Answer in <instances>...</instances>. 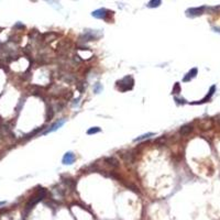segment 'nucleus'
<instances>
[{
	"mask_svg": "<svg viewBox=\"0 0 220 220\" xmlns=\"http://www.w3.org/2000/svg\"><path fill=\"white\" fill-rule=\"evenodd\" d=\"M98 132H100V128H98V127H92V128H90L88 131H87V133L95 134V133H98Z\"/></svg>",
	"mask_w": 220,
	"mask_h": 220,
	"instance_id": "obj_12",
	"label": "nucleus"
},
{
	"mask_svg": "<svg viewBox=\"0 0 220 220\" xmlns=\"http://www.w3.org/2000/svg\"><path fill=\"white\" fill-rule=\"evenodd\" d=\"M75 161V155L73 154L72 152H66L63 156V164L65 165H71L74 163Z\"/></svg>",
	"mask_w": 220,
	"mask_h": 220,
	"instance_id": "obj_4",
	"label": "nucleus"
},
{
	"mask_svg": "<svg viewBox=\"0 0 220 220\" xmlns=\"http://www.w3.org/2000/svg\"><path fill=\"white\" fill-rule=\"evenodd\" d=\"M161 2H162V0H150L149 3H147V7H150V8H157L161 5Z\"/></svg>",
	"mask_w": 220,
	"mask_h": 220,
	"instance_id": "obj_10",
	"label": "nucleus"
},
{
	"mask_svg": "<svg viewBox=\"0 0 220 220\" xmlns=\"http://www.w3.org/2000/svg\"><path fill=\"white\" fill-rule=\"evenodd\" d=\"M108 13H109V11H107L106 9H98V10L94 11L92 14V17H95V18H97V19H106L108 16Z\"/></svg>",
	"mask_w": 220,
	"mask_h": 220,
	"instance_id": "obj_3",
	"label": "nucleus"
},
{
	"mask_svg": "<svg viewBox=\"0 0 220 220\" xmlns=\"http://www.w3.org/2000/svg\"><path fill=\"white\" fill-rule=\"evenodd\" d=\"M191 131H193V128H191V126H189V124H186V126L182 127L181 130H179V133H181L182 136H187V134H189Z\"/></svg>",
	"mask_w": 220,
	"mask_h": 220,
	"instance_id": "obj_8",
	"label": "nucleus"
},
{
	"mask_svg": "<svg viewBox=\"0 0 220 220\" xmlns=\"http://www.w3.org/2000/svg\"><path fill=\"white\" fill-rule=\"evenodd\" d=\"M202 11H204V7H200V8L189 9V10H187V16H189V17H196V16H199V14H202Z\"/></svg>",
	"mask_w": 220,
	"mask_h": 220,
	"instance_id": "obj_6",
	"label": "nucleus"
},
{
	"mask_svg": "<svg viewBox=\"0 0 220 220\" xmlns=\"http://www.w3.org/2000/svg\"><path fill=\"white\" fill-rule=\"evenodd\" d=\"M133 84H134V81L131 76L123 77L120 81H118L119 89H120L121 92H127L129 89H131L132 87H133Z\"/></svg>",
	"mask_w": 220,
	"mask_h": 220,
	"instance_id": "obj_1",
	"label": "nucleus"
},
{
	"mask_svg": "<svg viewBox=\"0 0 220 220\" xmlns=\"http://www.w3.org/2000/svg\"><path fill=\"white\" fill-rule=\"evenodd\" d=\"M154 136V133H152V132H150V133H145V134H143V136L136 138V139H134V142H139V141H142V140L149 139V138H151V136Z\"/></svg>",
	"mask_w": 220,
	"mask_h": 220,
	"instance_id": "obj_11",
	"label": "nucleus"
},
{
	"mask_svg": "<svg viewBox=\"0 0 220 220\" xmlns=\"http://www.w3.org/2000/svg\"><path fill=\"white\" fill-rule=\"evenodd\" d=\"M101 89H102L101 85H100V84H97V85H96V87H95V92H96V94H98V92H99L100 90H101Z\"/></svg>",
	"mask_w": 220,
	"mask_h": 220,
	"instance_id": "obj_14",
	"label": "nucleus"
},
{
	"mask_svg": "<svg viewBox=\"0 0 220 220\" xmlns=\"http://www.w3.org/2000/svg\"><path fill=\"white\" fill-rule=\"evenodd\" d=\"M105 162L107 163V164H109L110 166H112V167H118L119 166V162L118 160H116L115 157H106L105 159Z\"/></svg>",
	"mask_w": 220,
	"mask_h": 220,
	"instance_id": "obj_7",
	"label": "nucleus"
},
{
	"mask_svg": "<svg viewBox=\"0 0 220 220\" xmlns=\"http://www.w3.org/2000/svg\"><path fill=\"white\" fill-rule=\"evenodd\" d=\"M64 123H65V119H61V120H58L57 122H55L50 129H47L46 131L44 132V134L50 133V132H53V131H56V130H57L58 128H61V127L63 126Z\"/></svg>",
	"mask_w": 220,
	"mask_h": 220,
	"instance_id": "obj_5",
	"label": "nucleus"
},
{
	"mask_svg": "<svg viewBox=\"0 0 220 220\" xmlns=\"http://www.w3.org/2000/svg\"><path fill=\"white\" fill-rule=\"evenodd\" d=\"M6 204V202H0V206H2V205H5Z\"/></svg>",
	"mask_w": 220,
	"mask_h": 220,
	"instance_id": "obj_15",
	"label": "nucleus"
},
{
	"mask_svg": "<svg viewBox=\"0 0 220 220\" xmlns=\"http://www.w3.org/2000/svg\"><path fill=\"white\" fill-rule=\"evenodd\" d=\"M45 196V191L43 188H41V191L37 193V195L35 197H33V198L30 200L29 202H28V205H26V209H31L32 207H33L34 205L37 204V202L41 200V199L43 198V197Z\"/></svg>",
	"mask_w": 220,
	"mask_h": 220,
	"instance_id": "obj_2",
	"label": "nucleus"
},
{
	"mask_svg": "<svg viewBox=\"0 0 220 220\" xmlns=\"http://www.w3.org/2000/svg\"><path fill=\"white\" fill-rule=\"evenodd\" d=\"M196 74H197V68H193V69H191V72L187 74L186 76L184 77V81H191V78H194V77L196 76Z\"/></svg>",
	"mask_w": 220,
	"mask_h": 220,
	"instance_id": "obj_9",
	"label": "nucleus"
},
{
	"mask_svg": "<svg viewBox=\"0 0 220 220\" xmlns=\"http://www.w3.org/2000/svg\"><path fill=\"white\" fill-rule=\"evenodd\" d=\"M179 84L178 83H176V85H175V87L173 88V94H178V92H179Z\"/></svg>",
	"mask_w": 220,
	"mask_h": 220,
	"instance_id": "obj_13",
	"label": "nucleus"
}]
</instances>
